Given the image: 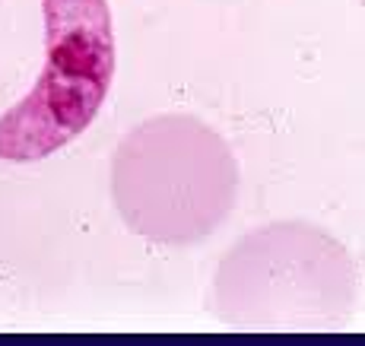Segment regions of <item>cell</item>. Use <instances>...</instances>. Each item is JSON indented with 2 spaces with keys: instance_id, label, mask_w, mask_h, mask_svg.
Returning a JSON list of instances; mask_svg holds the SVG:
<instances>
[{
  "instance_id": "cell-1",
  "label": "cell",
  "mask_w": 365,
  "mask_h": 346,
  "mask_svg": "<svg viewBox=\"0 0 365 346\" xmlns=\"http://www.w3.org/2000/svg\"><path fill=\"white\" fill-rule=\"evenodd\" d=\"M356 260L321 225L279 220L242 235L213 273V315L238 330H340L356 308Z\"/></svg>"
},
{
  "instance_id": "cell-2",
  "label": "cell",
  "mask_w": 365,
  "mask_h": 346,
  "mask_svg": "<svg viewBox=\"0 0 365 346\" xmlns=\"http://www.w3.org/2000/svg\"><path fill=\"white\" fill-rule=\"evenodd\" d=\"M111 197L128 229L150 242H203L235 207V153L194 115L146 118L111 156Z\"/></svg>"
},
{
  "instance_id": "cell-3",
  "label": "cell",
  "mask_w": 365,
  "mask_h": 346,
  "mask_svg": "<svg viewBox=\"0 0 365 346\" xmlns=\"http://www.w3.org/2000/svg\"><path fill=\"white\" fill-rule=\"evenodd\" d=\"M45 70L6 115H0V159L35 162L80 137L99 115L115 73V29L108 0H41Z\"/></svg>"
}]
</instances>
